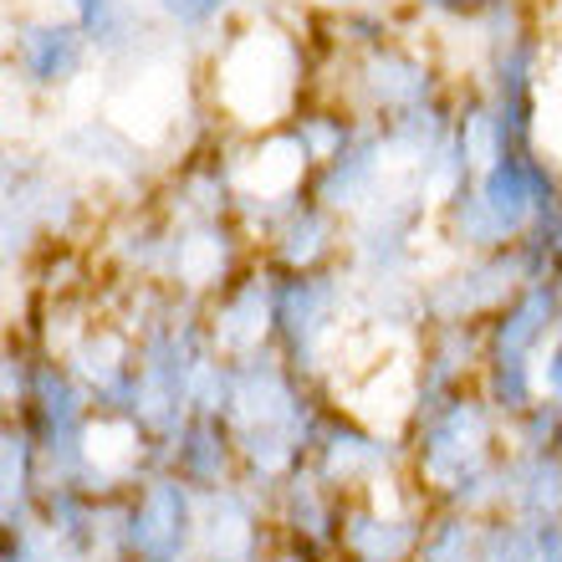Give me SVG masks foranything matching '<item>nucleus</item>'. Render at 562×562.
<instances>
[{
  "label": "nucleus",
  "mask_w": 562,
  "mask_h": 562,
  "mask_svg": "<svg viewBox=\"0 0 562 562\" xmlns=\"http://www.w3.org/2000/svg\"><path fill=\"white\" fill-rule=\"evenodd\" d=\"M532 562H562V532H558V527H548V532L537 537Z\"/></svg>",
  "instance_id": "f03ea898"
},
{
  "label": "nucleus",
  "mask_w": 562,
  "mask_h": 562,
  "mask_svg": "<svg viewBox=\"0 0 562 562\" xmlns=\"http://www.w3.org/2000/svg\"><path fill=\"white\" fill-rule=\"evenodd\" d=\"M419 562H475L471 552V537H465V527H440V532L425 542V552H419Z\"/></svg>",
  "instance_id": "f257e3e1"
}]
</instances>
